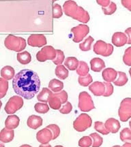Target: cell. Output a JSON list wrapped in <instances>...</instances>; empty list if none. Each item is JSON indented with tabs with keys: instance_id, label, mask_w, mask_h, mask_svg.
Wrapping results in <instances>:
<instances>
[{
	"instance_id": "1",
	"label": "cell",
	"mask_w": 131,
	"mask_h": 147,
	"mask_svg": "<svg viewBox=\"0 0 131 147\" xmlns=\"http://www.w3.org/2000/svg\"><path fill=\"white\" fill-rule=\"evenodd\" d=\"M12 87L16 94L26 100H31L39 91L40 78L34 71L23 69L14 77Z\"/></svg>"
},
{
	"instance_id": "2",
	"label": "cell",
	"mask_w": 131,
	"mask_h": 147,
	"mask_svg": "<svg viewBox=\"0 0 131 147\" xmlns=\"http://www.w3.org/2000/svg\"><path fill=\"white\" fill-rule=\"evenodd\" d=\"M63 9L66 15L79 22L87 23L90 21V17L88 12L77 5L75 1H66L63 5Z\"/></svg>"
},
{
	"instance_id": "3",
	"label": "cell",
	"mask_w": 131,
	"mask_h": 147,
	"mask_svg": "<svg viewBox=\"0 0 131 147\" xmlns=\"http://www.w3.org/2000/svg\"><path fill=\"white\" fill-rule=\"evenodd\" d=\"M4 45L8 50L20 52L25 49L27 43L25 40L23 38L13 35H9L5 38Z\"/></svg>"
},
{
	"instance_id": "4",
	"label": "cell",
	"mask_w": 131,
	"mask_h": 147,
	"mask_svg": "<svg viewBox=\"0 0 131 147\" xmlns=\"http://www.w3.org/2000/svg\"><path fill=\"white\" fill-rule=\"evenodd\" d=\"M92 118L87 114H81L79 116L73 123V127L79 132H83L92 126Z\"/></svg>"
},
{
	"instance_id": "5",
	"label": "cell",
	"mask_w": 131,
	"mask_h": 147,
	"mask_svg": "<svg viewBox=\"0 0 131 147\" xmlns=\"http://www.w3.org/2000/svg\"><path fill=\"white\" fill-rule=\"evenodd\" d=\"M78 106L83 112H90L95 108L92 97L86 91H83L79 94Z\"/></svg>"
},
{
	"instance_id": "6",
	"label": "cell",
	"mask_w": 131,
	"mask_h": 147,
	"mask_svg": "<svg viewBox=\"0 0 131 147\" xmlns=\"http://www.w3.org/2000/svg\"><path fill=\"white\" fill-rule=\"evenodd\" d=\"M23 106V100L21 97L13 96L10 97L5 106V111L8 115L14 114Z\"/></svg>"
},
{
	"instance_id": "7",
	"label": "cell",
	"mask_w": 131,
	"mask_h": 147,
	"mask_svg": "<svg viewBox=\"0 0 131 147\" xmlns=\"http://www.w3.org/2000/svg\"><path fill=\"white\" fill-rule=\"evenodd\" d=\"M118 115L122 122H126L131 118V98L127 97L121 101Z\"/></svg>"
},
{
	"instance_id": "8",
	"label": "cell",
	"mask_w": 131,
	"mask_h": 147,
	"mask_svg": "<svg viewBox=\"0 0 131 147\" xmlns=\"http://www.w3.org/2000/svg\"><path fill=\"white\" fill-rule=\"evenodd\" d=\"M57 50L51 46H46L38 51L36 54V59L38 61L44 62L47 60L53 61L56 58Z\"/></svg>"
},
{
	"instance_id": "9",
	"label": "cell",
	"mask_w": 131,
	"mask_h": 147,
	"mask_svg": "<svg viewBox=\"0 0 131 147\" xmlns=\"http://www.w3.org/2000/svg\"><path fill=\"white\" fill-rule=\"evenodd\" d=\"M94 52L96 55L109 57L113 52V47L102 40H98L94 45Z\"/></svg>"
},
{
	"instance_id": "10",
	"label": "cell",
	"mask_w": 131,
	"mask_h": 147,
	"mask_svg": "<svg viewBox=\"0 0 131 147\" xmlns=\"http://www.w3.org/2000/svg\"><path fill=\"white\" fill-rule=\"evenodd\" d=\"M71 32L74 34L73 41L76 43H79V42H81L84 39L85 37L89 34L90 28L88 25L81 24L78 26L72 28Z\"/></svg>"
},
{
	"instance_id": "11",
	"label": "cell",
	"mask_w": 131,
	"mask_h": 147,
	"mask_svg": "<svg viewBox=\"0 0 131 147\" xmlns=\"http://www.w3.org/2000/svg\"><path fill=\"white\" fill-rule=\"evenodd\" d=\"M27 44L33 47H42L47 45V38L42 34H32L29 37Z\"/></svg>"
},
{
	"instance_id": "12",
	"label": "cell",
	"mask_w": 131,
	"mask_h": 147,
	"mask_svg": "<svg viewBox=\"0 0 131 147\" xmlns=\"http://www.w3.org/2000/svg\"><path fill=\"white\" fill-rule=\"evenodd\" d=\"M36 139L42 144H47L53 140V134L48 128H44L37 133Z\"/></svg>"
},
{
	"instance_id": "13",
	"label": "cell",
	"mask_w": 131,
	"mask_h": 147,
	"mask_svg": "<svg viewBox=\"0 0 131 147\" xmlns=\"http://www.w3.org/2000/svg\"><path fill=\"white\" fill-rule=\"evenodd\" d=\"M112 43L117 47H121L128 44V37L125 33L116 32L112 36Z\"/></svg>"
},
{
	"instance_id": "14",
	"label": "cell",
	"mask_w": 131,
	"mask_h": 147,
	"mask_svg": "<svg viewBox=\"0 0 131 147\" xmlns=\"http://www.w3.org/2000/svg\"><path fill=\"white\" fill-rule=\"evenodd\" d=\"M89 89L96 96H103L106 90V87L104 82L102 83L100 82H94L90 86Z\"/></svg>"
},
{
	"instance_id": "15",
	"label": "cell",
	"mask_w": 131,
	"mask_h": 147,
	"mask_svg": "<svg viewBox=\"0 0 131 147\" xmlns=\"http://www.w3.org/2000/svg\"><path fill=\"white\" fill-rule=\"evenodd\" d=\"M105 125L107 129L112 134L117 133L121 127L119 121L113 118L107 119L106 122H105Z\"/></svg>"
},
{
	"instance_id": "16",
	"label": "cell",
	"mask_w": 131,
	"mask_h": 147,
	"mask_svg": "<svg viewBox=\"0 0 131 147\" xmlns=\"http://www.w3.org/2000/svg\"><path fill=\"white\" fill-rule=\"evenodd\" d=\"M118 72L113 68H107L102 71V78L107 82H114L117 78Z\"/></svg>"
},
{
	"instance_id": "17",
	"label": "cell",
	"mask_w": 131,
	"mask_h": 147,
	"mask_svg": "<svg viewBox=\"0 0 131 147\" xmlns=\"http://www.w3.org/2000/svg\"><path fill=\"white\" fill-rule=\"evenodd\" d=\"M27 125L29 127L36 129L42 125V119L39 116L32 115L27 119Z\"/></svg>"
},
{
	"instance_id": "18",
	"label": "cell",
	"mask_w": 131,
	"mask_h": 147,
	"mask_svg": "<svg viewBox=\"0 0 131 147\" xmlns=\"http://www.w3.org/2000/svg\"><path fill=\"white\" fill-rule=\"evenodd\" d=\"M14 132L12 129L3 128L0 133V140L3 143H8L14 139Z\"/></svg>"
},
{
	"instance_id": "19",
	"label": "cell",
	"mask_w": 131,
	"mask_h": 147,
	"mask_svg": "<svg viewBox=\"0 0 131 147\" xmlns=\"http://www.w3.org/2000/svg\"><path fill=\"white\" fill-rule=\"evenodd\" d=\"M20 119L16 115H9L5 121V128L8 129H14L19 125Z\"/></svg>"
},
{
	"instance_id": "20",
	"label": "cell",
	"mask_w": 131,
	"mask_h": 147,
	"mask_svg": "<svg viewBox=\"0 0 131 147\" xmlns=\"http://www.w3.org/2000/svg\"><path fill=\"white\" fill-rule=\"evenodd\" d=\"M91 69L95 72H99L105 67L104 61L100 58H94L90 61Z\"/></svg>"
},
{
	"instance_id": "21",
	"label": "cell",
	"mask_w": 131,
	"mask_h": 147,
	"mask_svg": "<svg viewBox=\"0 0 131 147\" xmlns=\"http://www.w3.org/2000/svg\"><path fill=\"white\" fill-rule=\"evenodd\" d=\"M14 74H15V71H14L13 67H11V66H5L1 70V78L6 80H11L12 78H14L15 76Z\"/></svg>"
},
{
	"instance_id": "22",
	"label": "cell",
	"mask_w": 131,
	"mask_h": 147,
	"mask_svg": "<svg viewBox=\"0 0 131 147\" xmlns=\"http://www.w3.org/2000/svg\"><path fill=\"white\" fill-rule=\"evenodd\" d=\"M79 65V61L76 57H69L66 59L64 61V65L67 67L70 70H77Z\"/></svg>"
},
{
	"instance_id": "23",
	"label": "cell",
	"mask_w": 131,
	"mask_h": 147,
	"mask_svg": "<svg viewBox=\"0 0 131 147\" xmlns=\"http://www.w3.org/2000/svg\"><path fill=\"white\" fill-rule=\"evenodd\" d=\"M49 89L55 92V93H59L62 91L64 88V83L61 82L60 80H57V79H52L49 83Z\"/></svg>"
},
{
	"instance_id": "24",
	"label": "cell",
	"mask_w": 131,
	"mask_h": 147,
	"mask_svg": "<svg viewBox=\"0 0 131 147\" xmlns=\"http://www.w3.org/2000/svg\"><path fill=\"white\" fill-rule=\"evenodd\" d=\"M49 106L53 110H60L62 106V101L55 93H52L49 100Z\"/></svg>"
},
{
	"instance_id": "25",
	"label": "cell",
	"mask_w": 131,
	"mask_h": 147,
	"mask_svg": "<svg viewBox=\"0 0 131 147\" xmlns=\"http://www.w3.org/2000/svg\"><path fill=\"white\" fill-rule=\"evenodd\" d=\"M52 92L50 91L49 89L48 88H43L42 91L40 92L39 94L37 96V100L39 102L43 103L49 102L50 96L52 94Z\"/></svg>"
},
{
	"instance_id": "26",
	"label": "cell",
	"mask_w": 131,
	"mask_h": 147,
	"mask_svg": "<svg viewBox=\"0 0 131 147\" xmlns=\"http://www.w3.org/2000/svg\"><path fill=\"white\" fill-rule=\"evenodd\" d=\"M17 60L22 65H27L32 61V56L27 51H23L17 54Z\"/></svg>"
},
{
	"instance_id": "27",
	"label": "cell",
	"mask_w": 131,
	"mask_h": 147,
	"mask_svg": "<svg viewBox=\"0 0 131 147\" xmlns=\"http://www.w3.org/2000/svg\"><path fill=\"white\" fill-rule=\"evenodd\" d=\"M68 70L63 65H59L55 68V75L60 80H65L68 76Z\"/></svg>"
},
{
	"instance_id": "28",
	"label": "cell",
	"mask_w": 131,
	"mask_h": 147,
	"mask_svg": "<svg viewBox=\"0 0 131 147\" xmlns=\"http://www.w3.org/2000/svg\"><path fill=\"white\" fill-rule=\"evenodd\" d=\"M90 68L88 67V64H87L85 61H79V65L78 68L77 69V74L79 75L80 76H86L87 75L89 74Z\"/></svg>"
},
{
	"instance_id": "29",
	"label": "cell",
	"mask_w": 131,
	"mask_h": 147,
	"mask_svg": "<svg viewBox=\"0 0 131 147\" xmlns=\"http://www.w3.org/2000/svg\"><path fill=\"white\" fill-rule=\"evenodd\" d=\"M128 79L126 74L122 71H118V78L113 82V84L117 87H122L127 83Z\"/></svg>"
},
{
	"instance_id": "30",
	"label": "cell",
	"mask_w": 131,
	"mask_h": 147,
	"mask_svg": "<svg viewBox=\"0 0 131 147\" xmlns=\"http://www.w3.org/2000/svg\"><path fill=\"white\" fill-rule=\"evenodd\" d=\"M119 136H120V140L122 142L125 143L131 142V129H123L122 131L120 132Z\"/></svg>"
},
{
	"instance_id": "31",
	"label": "cell",
	"mask_w": 131,
	"mask_h": 147,
	"mask_svg": "<svg viewBox=\"0 0 131 147\" xmlns=\"http://www.w3.org/2000/svg\"><path fill=\"white\" fill-rule=\"evenodd\" d=\"M93 42L94 38L92 36H89L83 42L79 45V48L82 51H89L91 49V46Z\"/></svg>"
},
{
	"instance_id": "32",
	"label": "cell",
	"mask_w": 131,
	"mask_h": 147,
	"mask_svg": "<svg viewBox=\"0 0 131 147\" xmlns=\"http://www.w3.org/2000/svg\"><path fill=\"white\" fill-rule=\"evenodd\" d=\"M92 138L93 143H92V147H100L103 143V138L98 134L93 133L90 135Z\"/></svg>"
},
{
	"instance_id": "33",
	"label": "cell",
	"mask_w": 131,
	"mask_h": 147,
	"mask_svg": "<svg viewBox=\"0 0 131 147\" xmlns=\"http://www.w3.org/2000/svg\"><path fill=\"white\" fill-rule=\"evenodd\" d=\"M8 89V82L2 78H0V98L6 95Z\"/></svg>"
},
{
	"instance_id": "34",
	"label": "cell",
	"mask_w": 131,
	"mask_h": 147,
	"mask_svg": "<svg viewBox=\"0 0 131 147\" xmlns=\"http://www.w3.org/2000/svg\"><path fill=\"white\" fill-rule=\"evenodd\" d=\"M34 108L37 113L40 114H45L49 110V106L46 103H37L35 104Z\"/></svg>"
},
{
	"instance_id": "35",
	"label": "cell",
	"mask_w": 131,
	"mask_h": 147,
	"mask_svg": "<svg viewBox=\"0 0 131 147\" xmlns=\"http://www.w3.org/2000/svg\"><path fill=\"white\" fill-rule=\"evenodd\" d=\"M94 129L96 131L103 134V135H107L110 133L105 127V125L100 121H96L94 123Z\"/></svg>"
},
{
	"instance_id": "36",
	"label": "cell",
	"mask_w": 131,
	"mask_h": 147,
	"mask_svg": "<svg viewBox=\"0 0 131 147\" xmlns=\"http://www.w3.org/2000/svg\"><path fill=\"white\" fill-rule=\"evenodd\" d=\"M93 81V79L90 74L87 75L86 76H79L78 78V82L80 85L83 87H88Z\"/></svg>"
},
{
	"instance_id": "37",
	"label": "cell",
	"mask_w": 131,
	"mask_h": 147,
	"mask_svg": "<svg viewBox=\"0 0 131 147\" xmlns=\"http://www.w3.org/2000/svg\"><path fill=\"white\" fill-rule=\"evenodd\" d=\"M92 138L90 136H84L79 140V146L80 147H90L92 146Z\"/></svg>"
},
{
	"instance_id": "38",
	"label": "cell",
	"mask_w": 131,
	"mask_h": 147,
	"mask_svg": "<svg viewBox=\"0 0 131 147\" xmlns=\"http://www.w3.org/2000/svg\"><path fill=\"white\" fill-rule=\"evenodd\" d=\"M63 12H62V8L58 3H55L53 5V17L55 18H59L62 17Z\"/></svg>"
},
{
	"instance_id": "39",
	"label": "cell",
	"mask_w": 131,
	"mask_h": 147,
	"mask_svg": "<svg viewBox=\"0 0 131 147\" xmlns=\"http://www.w3.org/2000/svg\"><path fill=\"white\" fill-rule=\"evenodd\" d=\"M47 128L49 129L51 131L53 134V140L56 139L60 134V129L58 125L55 124H51L49 125H47Z\"/></svg>"
},
{
	"instance_id": "40",
	"label": "cell",
	"mask_w": 131,
	"mask_h": 147,
	"mask_svg": "<svg viewBox=\"0 0 131 147\" xmlns=\"http://www.w3.org/2000/svg\"><path fill=\"white\" fill-rule=\"evenodd\" d=\"M117 10V5L113 1H111L110 3V5L107 8H102V11L104 12L105 14L106 15H111V14H113L114 12H115Z\"/></svg>"
},
{
	"instance_id": "41",
	"label": "cell",
	"mask_w": 131,
	"mask_h": 147,
	"mask_svg": "<svg viewBox=\"0 0 131 147\" xmlns=\"http://www.w3.org/2000/svg\"><path fill=\"white\" fill-rule=\"evenodd\" d=\"M65 56H64V52L61 50H57V56L56 58L53 61V62L55 65H62V63L64 62Z\"/></svg>"
},
{
	"instance_id": "42",
	"label": "cell",
	"mask_w": 131,
	"mask_h": 147,
	"mask_svg": "<svg viewBox=\"0 0 131 147\" xmlns=\"http://www.w3.org/2000/svg\"><path fill=\"white\" fill-rule=\"evenodd\" d=\"M124 63L128 66H131V47L126 49L123 57Z\"/></svg>"
},
{
	"instance_id": "43",
	"label": "cell",
	"mask_w": 131,
	"mask_h": 147,
	"mask_svg": "<svg viewBox=\"0 0 131 147\" xmlns=\"http://www.w3.org/2000/svg\"><path fill=\"white\" fill-rule=\"evenodd\" d=\"M105 84V87H106V90L103 95L104 97H109L113 94V87L111 82H104Z\"/></svg>"
},
{
	"instance_id": "44",
	"label": "cell",
	"mask_w": 131,
	"mask_h": 147,
	"mask_svg": "<svg viewBox=\"0 0 131 147\" xmlns=\"http://www.w3.org/2000/svg\"><path fill=\"white\" fill-rule=\"evenodd\" d=\"M72 110H73V106H72L71 103L68 102L66 104L64 105L63 107L62 108H60V113L62 114H69L72 111Z\"/></svg>"
},
{
	"instance_id": "45",
	"label": "cell",
	"mask_w": 131,
	"mask_h": 147,
	"mask_svg": "<svg viewBox=\"0 0 131 147\" xmlns=\"http://www.w3.org/2000/svg\"><path fill=\"white\" fill-rule=\"evenodd\" d=\"M62 101V104H66L68 102V93L66 91H62L60 93H55Z\"/></svg>"
},
{
	"instance_id": "46",
	"label": "cell",
	"mask_w": 131,
	"mask_h": 147,
	"mask_svg": "<svg viewBox=\"0 0 131 147\" xmlns=\"http://www.w3.org/2000/svg\"><path fill=\"white\" fill-rule=\"evenodd\" d=\"M96 2L102 6V8H107L110 5L111 1L110 0H97Z\"/></svg>"
},
{
	"instance_id": "47",
	"label": "cell",
	"mask_w": 131,
	"mask_h": 147,
	"mask_svg": "<svg viewBox=\"0 0 131 147\" xmlns=\"http://www.w3.org/2000/svg\"><path fill=\"white\" fill-rule=\"evenodd\" d=\"M121 3L124 7L131 12V0H121Z\"/></svg>"
},
{
	"instance_id": "48",
	"label": "cell",
	"mask_w": 131,
	"mask_h": 147,
	"mask_svg": "<svg viewBox=\"0 0 131 147\" xmlns=\"http://www.w3.org/2000/svg\"><path fill=\"white\" fill-rule=\"evenodd\" d=\"M125 34L128 37V45H131V27H129V28L126 29Z\"/></svg>"
},
{
	"instance_id": "49",
	"label": "cell",
	"mask_w": 131,
	"mask_h": 147,
	"mask_svg": "<svg viewBox=\"0 0 131 147\" xmlns=\"http://www.w3.org/2000/svg\"><path fill=\"white\" fill-rule=\"evenodd\" d=\"M122 147H131V143L130 142H126L124 143Z\"/></svg>"
},
{
	"instance_id": "50",
	"label": "cell",
	"mask_w": 131,
	"mask_h": 147,
	"mask_svg": "<svg viewBox=\"0 0 131 147\" xmlns=\"http://www.w3.org/2000/svg\"><path fill=\"white\" fill-rule=\"evenodd\" d=\"M39 147H52V146H51V145L47 144H41V145H40Z\"/></svg>"
},
{
	"instance_id": "51",
	"label": "cell",
	"mask_w": 131,
	"mask_h": 147,
	"mask_svg": "<svg viewBox=\"0 0 131 147\" xmlns=\"http://www.w3.org/2000/svg\"><path fill=\"white\" fill-rule=\"evenodd\" d=\"M19 147H32V146H31L30 145H28V144H23V145H21V146Z\"/></svg>"
},
{
	"instance_id": "52",
	"label": "cell",
	"mask_w": 131,
	"mask_h": 147,
	"mask_svg": "<svg viewBox=\"0 0 131 147\" xmlns=\"http://www.w3.org/2000/svg\"><path fill=\"white\" fill-rule=\"evenodd\" d=\"M3 142H1V147H4V145H3Z\"/></svg>"
},
{
	"instance_id": "53",
	"label": "cell",
	"mask_w": 131,
	"mask_h": 147,
	"mask_svg": "<svg viewBox=\"0 0 131 147\" xmlns=\"http://www.w3.org/2000/svg\"><path fill=\"white\" fill-rule=\"evenodd\" d=\"M129 126H130V127L131 129V120L130 121V122H129Z\"/></svg>"
},
{
	"instance_id": "54",
	"label": "cell",
	"mask_w": 131,
	"mask_h": 147,
	"mask_svg": "<svg viewBox=\"0 0 131 147\" xmlns=\"http://www.w3.org/2000/svg\"><path fill=\"white\" fill-rule=\"evenodd\" d=\"M112 147H122V146H119V145H116V146H112Z\"/></svg>"
},
{
	"instance_id": "55",
	"label": "cell",
	"mask_w": 131,
	"mask_h": 147,
	"mask_svg": "<svg viewBox=\"0 0 131 147\" xmlns=\"http://www.w3.org/2000/svg\"><path fill=\"white\" fill-rule=\"evenodd\" d=\"M55 147H64L63 146H61V145H58V146H55Z\"/></svg>"
},
{
	"instance_id": "56",
	"label": "cell",
	"mask_w": 131,
	"mask_h": 147,
	"mask_svg": "<svg viewBox=\"0 0 131 147\" xmlns=\"http://www.w3.org/2000/svg\"><path fill=\"white\" fill-rule=\"evenodd\" d=\"M129 74H130V77H131V68L129 69Z\"/></svg>"
}]
</instances>
